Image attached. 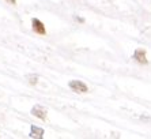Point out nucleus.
<instances>
[{
    "instance_id": "obj_1",
    "label": "nucleus",
    "mask_w": 151,
    "mask_h": 139,
    "mask_svg": "<svg viewBox=\"0 0 151 139\" xmlns=\"http://www.w3.org/2000/svg\"><path fill=\"white\" fill-rule=\"evenodd\" d=\"M68 87L76 94L88 93V86L87 85L84 83V82H82V80H78V79L70 80V82H68Z\"/></svg>"
},
{
    "instance_id": "obj_5",
    "label": "nucleus",
    "mask_w": 151,
    "mask_h": 139,
    "mask_svg": "<svg viewBox=\"0 0 151 139\" xmlns=\"http://www.w3.org/2000/svg\"><path fill=\"white\" fill-rule=\"evenodd\" d=\"M44 135H45V131H44V128H41V127H37V125H30V134H29V136L30 138H44Z\"/></svg>"
},
{
    "instance_id": "obj_7",
    "label": "nucleus",
    "mask_w": 151,
    "mask_h": 139,
    "mask_svg": "<svg viewBox=\"0 0 151 139\" xmlns=\"http://www.w3.org/2000/svg\"><path fill=\"white\" fill-rule=\"evenodd\" d=\"M7 1L10 4H12V6H14V4H17V0H7Z\"/></svg>"
},
{
    "instance_id": "obj_6",
    "label": "nucleus",
    "mask_w": 151,
    "mask_h": 139,
    "mask_svg": "<svg viewBox=\"0 0 151 139\" xmlns=\"http://www.w3.org/2000/svg\"><path fill=\"white\" fill-rule=\"evenodd\" d=\"M27 80H29V83H32V85H37V82H38L40 80V77L38 75H37V74H30V75H27Z\"/></svg>"
},
{
    "instance_id": "obj_4",
    "label": "nucleus",
    "mask_w": 151,
    "mask_h": 139,
    "mask_svg": "<svg viewBox=\"0 0 151 139\" xmlns=\"http://www.w3.org/2000/svg\"><path fill=\"white\" fill-rule=\"evenodd\" d=\"M32 29L34 31L35 34H40V35H45L46 34V28L44 22L40 21L38 18H33L32 19Z\"/></svg>"
},
{
    "instance_id": "obj_3",
    "label": "nucleus",
    "mask_w": 151,
    "mask_h": 139,
    "mask_svg": "<svg viewBox=\"0 0 151 139\" xmlns=\"http://www.w3.org/2000/svg\"><path fill=\"white\" fill-rule=\"evenodd\" d=\"M32 115L34 117L40 119V120H46V117H48V109L45 106H42V105L37 104L32 108Z\"/></svg>"
},
{
    "instance_id": "obj_2",
    "label": "nucleus",
    "mask_w": 151,
    "mask_h": 139,
    "mask_svg": "<svg viewBox=\"0 0 151 139\" xmlns=\"http://www.w3.org/2000/svg\"><path fill=\"white\" fill-rule=\"evenodd\" d=\"M132 59L135 62L140 63V64H147L148 59H147V51L144 48H136L134 51V55H132Z\"/></svg>"
}]
</instances>
